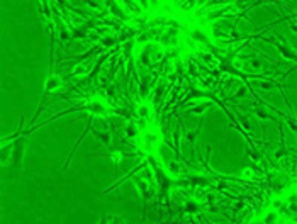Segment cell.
I'll list each match as a JSON object with an SVG mask.
<instances>
[{
	"label": "cell",
	"mask_w": 297,
	"mask_h": 224,
	"mask_svg": "<svg viewBox=\"0 0 297 224\" xmlns=\"http://www.w3.org/2000/svg\"><path fill=\"white\" fill-rule=\"evenodd\" d=\"M87 109L95 116H104L107 110H109V105H107V102H104V100L95 99V100H90V102L87 104Z\"/></svg>",
	"instance_id": "cell-1"
},
{
	"label": "cell",
	"mask_w": 297,
	"mask_h": 224,
	"mask_svg": "<svg viewBox=\"0 0 297 224\" xmlns=\"http://www.w3.org/2000/svg\"><path fill=\"white\" fill-rule=\"evenodd\" d=\"M249 66H251V68H255V70H260V68H261V63L258 61V59H251V61H249Z\"/></svg>",
	"instance_id": "cell-10"
},
{
	"label": "cell",
	"mask_w": 297,
	"mask_h": 224,
	"mask_svg": "<svg viewBox=\"0 0 297 224\" xmlns=\"http://www.w3.org/2000/svg\"><path fill=\"white\" fill-rule=\"evenodd\" d=\"M197 209H199V207H197V204H195V202H192V200H190V202H185V211H187V212H195Z\"/></svg>",
	"instance_id": "cell-8"
},
{
	"label": "cell",
	"mask_w": 297,
	"mask_h": 224,
	"mask_svg": "<svg viewBox=\"0 0 297 224\" xmlns=\"http://www.w3.org/2000/svg\"><path fill=\"white\" fill-rule=\"evenodd\" d=\"M136 114L139 116L141 119H151V105L148 102H139L136 105Z\"/></svg>",
	"instance_id": "cell-2"
},
{
	"label": "cell",
	"mask_w": 297,
	"mask_h": 224,
	"mask_svg": "<svg viewBox=\"0 0 297 224\" xmlns=\"http://www.w3.org/2000/svg\"><path fill=\"white\" fill-rule=\"evenodd\" d=\"M192 112H194V114H200V112H204V105H200V107H195V109H192Z\"/></svg>",
	"instance_id": "cell-12"
},
{
	"label": "cell",
	"mask_w": 297,
	"mask_h": 224,
	"mask_svg": "<svg viewBox=\"0 0 297 224\" xmlns=\"http://www.w3.org/2000/svg\"><path fill=\"white\" fill-rule=\"evenodd\" d=\"M90 66H92L90 63H83V65L77 66V68H75V75H85L88 70H90Z\"/></svg>",
	"instance_id": "cell-6"
},
{
	"label": "cell",
	"mask_w": 297,
	"mask_h": 224,
	"mask_svg": "<svg viewBox=\"0 0 297 224\" xmlns=\"http://www.w3.org/2000/svg\"><path fill=\"white\" fill-rule=\"evenodd\" d=\"M112 161L114 163L122 161V153H119V151H114V153H112Z\"/></svg>",
	"instance_id": "cell-9"
},
{
	"label": "cell",
	"mask_w": 297,
	"mask_h": 224,
	"mask_svg": "<svg viewBox=\"0 0 297 224\" xmlns=\"http://www.w3.org/2000/svg\"><path fill=\"white\" fill-rule=\"evenodd\" d=\"M241 177L245 178V180H251L255 177V172L251 168H246V170H243V173H241Z\"/></svg>",
	"instance_id": "cell-7"
},
{
	"label": "cell",
	"mask_w": 297,
	"mask_h": 224,
	"mask_svg": "<svg viewBox=\"0 0 297 224\" xmlns=\"http://www.w3.org/2000/svg\"><path fill=\"white\" fill-rule=\"evenodd\" d=\"M61 83L63 82H61V78H59L58 75H49V77L46 78V83L44 85H46V90H48V92H53V90H58V88L61 87Z\"/></svg>",
	"instance_id": "cell-3"
},
{
	"label": "cell",
	"mask_w": 297,
	"mask_h": 224,
	"mask_svg": "<svg viewBox=\"0 0 297 224\" xmlns=\"http://www.w3.org/2000/svg\"><path fill=\"white\" fill-rule=\"evenodd\" d=\"M166 173H168L172 178H177V177L182 173V168H180V165L178 163H175V161H170L168 165H166Z\"/></svg>",
	"instance_id": "cell-4"
},
{
	"label": "cell",
	"mask_w": 297,
	"mask_h": 224,
	"mask_svg": "<svg viewBox=\"0 0 297 224\" xmlns=\"http://www.w3.org/2000/svg\"><path fill=\"white\" fill-rule=\"evenodd\" d=\"M99 138L104 141V143H109L110 141V136H109V132H99Z\"/></svg>",
	"instance_id": "cell-11"
},
{
	"label": "cell",
	"mask_w": 297,
	"mask_h": 224,
	"mask_svg": "<svg viewBox=\"0 0 297 224\" xmlns=\"http://www.w3.org/2000/svg\"><path fill=\"white\" fill-rule=\"evenodd\" d=\"M136 187H138V190H139L141 194H146V192L150 190V182H148L146 178H143V177H141V178H138V180H136Z\"/></svg>",
	"instance_id": "cell-5"
}]
</instances>
